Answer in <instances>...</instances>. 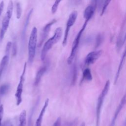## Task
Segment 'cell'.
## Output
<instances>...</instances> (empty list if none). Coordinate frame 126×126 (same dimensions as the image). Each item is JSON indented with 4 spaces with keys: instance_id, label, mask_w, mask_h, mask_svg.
Instances as JSON below:
<instances>
[{
    "instance_id": "cell-10",
    "label": "cell",
    "mask_w": 126,
    "mask_h": 126,
    "mask_svg": "<svg viewBox=\"0 0 126 126\" xmlns=\"http://www.w3.org/2000/svg\"><path fill=\"white\" fill-rule=\"evenodd\" d=\"M95 7V5L92 4L86 8L84 13V17L85 19V22H88L92 18L94 13Z\"/></svg>"
},
{
    "instance_id": "cell-15",
    "label": "cell",
    "mask_w": 126,
    "mask_h": 126,
    "mask_svg": "<svg viewBox=\"0 0 126 126\" xmlns=\"http://www.w3.org/2000/svg\"><path fill=\"white\" fill-rule=\"evenodd\" d=\"M9 56L8 55H5L2 59H1L0 63V80L2 76V73L6 67L7 65L8 61H9Z\"/></svg>"
},
{
    "instance_id": "cell-6",
    "label": "cell",
    "mask_w": 126,
    "mask_h": 126,
    "mask_svg": "<svg viewBox=\"0 0 126 126\" xmlns=\"http://www.w3.org/2000/svg\"><path fill=\"white\" fill-rule=\"evenodd\" d=\"M26 67H27V63H25L24 65L23 72L22 73V74L21 75L19 82L17 86L16 93L15 94V96L16 100V105L17 106L19 105L22 101V95L23 93L24 83L25 81V73L26 70Z\"/></svg>"
},
{
    "instance_id": "cell-8",
    "label": "cell",
    "mask_w": 126,
    "mask_h": 126,
    "mask_svg": "<svg viewBox=\"0 0 126 126\" xmlns=\"http://www.w3.org/2000/svg\"><path fill=\"white\" fill-rule=\"evenodd\" d=\"M102 54V50L94 51L90 52L85 58V64L89 65L94 63L100 58Z\"/></svg>"
},
{
    "instance_id": "cell-4",
    "label": "cell",
    "mask_w": 126,
    "mask_h": 126,
    "mask_svg": "<svg viewBox=\"0 0 126 126\" xmlns=\"http://www.w3.org/2000/svg\"><path fill=\"white\" fill-rule=\"evenodd\" d=\"M13 8V2L12 0H10L7 6L6 12L5 14V15L2 21L1 28L0 32V44L1 42L4 37V34L8 29L9 24V21L12 15Z\"/></svg>"
},
{
    "instance_id": "cell-2",
    "label": "cell",
    "mask_w": 126,
    "mask_h": 126,
    "mask_svg": "<svg viewBox=\"0 0 126 126\" xmlns=\"http://www.w3.org/2000/svg\"><path fill=\"white\" fill-rule=\"evenodd\" d=\"M37 41V30L33 27L31 32L28 43V62L32 64L34 60Z\"/></svg>"
},
{
    "instance_id": "cell-17",
    "label": "cell",
    "mask_w": 126,
    "mask_h": 126,
    "mask_svg": "<svg viewBox=\"0 0 126 126\" xmlns=\"http://www.w3.org/2000/svg\"><path fill=\"white\" fill-rule=\"evenodd\" d=\"M83 79L86 81H90L93 79L91 71L89 68H86L83 73Z\"/></svg>"
},
{
    "instance_id": "cell-12",
    "label": "cell",
    "mask_w": 126,
    "mask_h": 126,
    "mask_svg": "<svg viewBox=\"0 0 126 126\" xmlns=\"http://www.w3.org/2000/svg\"><path fill=\"white\" fill-rule=\"evenodd\" d=\"M56 22V20L54 19L52 21H51L50 22H49V23H48L47 24H46V25L44 27L42 32V34H41V39H40V44L41 45L43 41L45 39V38L47 37L49 31L51 29V27Z\"/></svg>"
},
{
    "instance_id": "cell-26",
    "label": "cell",
    "mask_w": 126,
    "mask_h": 126,
    "mask_svg": "<svg viewBox=\"0 0 126 126\" xmlns=\"http://www.w3.org/2000/svg\"><path fill=\"white\" fill-rule=\"evenodd\" d=\"M4 112V108L3 104L0 105V119H2L3 115Z\"/></svg>"
},
{
    "instance_id": "cell-30",
    "label": "cell",
    "mask_w": 126,
    "mask_h": 126,
    "mask_svg": "<svg viewBox=\"0 0 126 126\" xmlns=\"http://www.w3.org/2000/svg\"><path fill=\"white\" fill-rule=\"evenodd\" d=\"M73 0L74 1H75V2H79V1L81 0Z\"/></svg>"
},
{
    "instance_id": "cell-31",
    "label": "cell",
    "mask_w": 126,
    "mask_h": 126,
    "mask_svg": "<svg viewBox=\"0 0 126 126\" xmlns=\"http://www.w3.org/2000/svg\"><path fill=\"white\" fill-rule=\"evenodd\" d=\"M1 120L2 119H0V126H1Z\"/></svg>"
},
{
    "instance_id": "cell-22",
    "label": "cell",
    "mask_w": 126,
    "mask_h": 126,
    "mask_svg": "<svg viewBox=\"0 0 126 126\" xmlns=\"http://www.w3.org/2000/svg\"><path fill=\"white\" fill-rule=\"evenodd\" d=\"M111 0H105V1H104V5H103V6L102 7V11H101V14L100 15L102 16L103 15V14H104L105 10L106 9L107 7H108L110 2Z\"/></svg>"
},
{
    "instance_id": "cell-25",
    "label": "cell",
    "mask_w": 126,
    "mask_h": 126,
    "mask_svg": "<svg viewBox=\"0 0 126 126\" xmlns=\"http://www.w3.org/2000/svg\"><path fill=\"white\" fill-rule=\"evenodd\" d=\"M102 41V36L101 35L99 34L97 35V37L96 38V47H98Z\"/></svg>"
},
{
    "instance_id": "cell-28",
    "label": "cell",
    "mask_w": 126,
    "mask_h": 126,
    "mask_svg": "<svg viewBox=\"0 0 126 126\" xmlns=\"http://www.w3.org/2000/svg\"><path fill=\"white\" fill-rule=\"evenodd\" d=\"M3 7H4V1L2 0L0 3V17L3 9Z\"/></svg>"
},
{
    "instance_id": "cell-1",
    "label": "cell",
    "mask_w": 126,
    "mask_h": 126,
    "mask_svg": "<svg viewBox=\"0 0 126 126\" xmlns=\"http://www.w3.org/2000/svg\"><path fill=\"white\" fill-rule=\"evenodd\" d=\"M63 34V30L61 28L59 27L56 29L53 36L49 38L44 44L41 53V59L44 61L48 51L52 48V47L56 44L61 38Z\"/></svg>"
},
{
    "instance_id": "cell-23",
    "label": "cell",
    "mask_w": 126,
    "mask_h": 126,
    "mask_svg": "<svg viewBox=\"0 0 126 126\" xmlns=\"http://www.w3.org/2000/svg\"><path fill=\"white\" fill-rule=\"evenodd\" d=\"M12 46V42H8L6 46V49H5V55L9 56L10 53V50L11 49Z\"/></svg>"
},
{
    "instance_id": "cell-29",
    "label": "cell",
    "mask_w": 126,
    "mask_h": 126,
    "mask_svg": "<svg viewBox=\"0 0 126 126\" xmlns=\"http://www.w3.org/2000/svg\"><path fill=\"white\" fill-rule=\"evenodd\" d=\"M80 126H85V123L84 122H83Z\"/></svg>"
},
{
    "instance_id": "cell-13",
    "label": "cell",
    "mask_w": 126,
    "mask_h": 126,
    "mask_svg": "<svg viewBox=\"0 0 126 126\" xmlns=\"http://www.w3.org/2000/svg\"><path fill=\"white\" fill-rule=\"evenodd\" d=\"M46 70H47V66L46 65H44L41 67L39 69V70L37 71L36 74V76L34 79V84L35 86H38L43 75L46 71Z\"/></svg>"
},
{
    "instance_id": "cell-18",
    "label": "cell",
    "mask_w": 126,
    "mask_h": 126,
    "mask_svg": "<svg viewBox=\"0 0 126 126\" xmlns=\"http://www.w3.org/2000/svg\"><path fill=\"white\" fill-rule=\"evenodd\" d=\"M10 86L9 84H4L0 87V97H1L3 95L6 94L9 89Z\"/></svg>"
},
{
    "instance_id": "cell-20",
    "label": "cell",
    "mask_w": 126,
    "mask_h": 126,
    "mask_svg": "<svg viewBox=\"0 0 126 126\" xmlns=\"http://www.w3.org/2000/svg\"><path fill=\"white\" fill-rule=\"evenodd\" d=\"M62 1V0H56L55 2L54 3L52 7V8H51V11H52V13L53 14H54L56 12L57 9H58V6H59V5L60 4V3L61 2V1Z\"/></svg>"
},
{
    "instance_id": "cell-3",
    "label": "cell",
    "mask_w": 126,
    "mask_h": 126,
    "mask_svg": "<svg viewBox=\"0 0 126 126\" xmlns=\"http://www.w3.org/2000/svg\"><path fill=\"white\" fill-rule=\"evenodd\" d=\"M110 86V81L108 80L106 82L104 88L97 98L96 107V126H99V125L102 106L103 105V103L104 102V100L105 98V96L107 95L109 90Z\"/></svg>"
},
{
    "instance_id": "cell-7",
    "label": "cell",
    "mask_w": 126,
    "mask_h": 126,
    "mask_svg": "<svg viewBox=\"0 0 126 126\" xmlns=\"http://www.w3.org/2000/svg\"><path fill=\"white\" fill-rule=\"evenodd\" d=\"M77 15H78V13L76 11H73L69 15L68 19L66 23V28L64 32V37L63 41V46H65L67 43V38H68V35L70 29L75 23L77 17Z\"/></svg>"
},
{
    "instance_id": "cell-32",
    "label": "cell",
    "mask_w": 126,
    "mask_h": 126,
    "mask_svg": "<svg viewBox=\"0 0 126 126\" xmlns=\"http://www.w3.org/2000/svg\"></svg>"
},
{
    "instance_id": "cell-9",
    "label": "cell",
    "mask_w": 126,
    "mask_h": 126,
    "mask_svg": "<svg viewBox=\"0 0 126 126\" xmlns=\"http://www.w3.org/2000/svg\"><path fill=\"white\" fill-rule=\"evenodd\" d=\"M126 94H125L123 97L122 98L121 100V101L118 105V106L117 107L115 112V113H114V116H113V119H112V121L111 122V126H114V125H115V122L118 118V116L119 114V113H120V112L121 111L122 109H123V108L124 107V106H125V104H126Z\"/></svg>"
},
{
    "instance_id": "cell-16",
    "label": "cell",
    "mask_w": 126,
    "mask_h": 126,
    "mask_svg": "<svg viewBox=\"0 0 126 126\" xmlns=\"http://www.w3.org/2000/svg\"><path fill=\"white\" fill-rule=\"evenodd\" d=\"M27 113L25 110H23L20 113L19 118V123L18 126H26L27 123L26 120Z\"/></svg>"
},
{
    "instance_id": "cell-5",
    "label": "cell",
    "mask_w": 126,
    "mask_h": 126,
    "mask_svg": "<svg viewBox=\"0 0 126 126\" xmlns=\"http://www.w3.org/2000/svg\"><path fill=\"white\" fill-rule=\"evenodd\" d=\"M87 23H88V22H85L82 28L81 29L80 31L77 33L75 38L74 39V40L73 42L71 51L70 54L67 59V64L69 65L71 64L73 62V61L74 59V57H75V54H76V53L77 51V50L78 49V47L79 45V42L80 40V38H81L82 34L83 32H84V30L85 29V28L87 25Z\"/></svg>"
},
{
    "instance_id": "cell-24",
    "label": "cell",
    "mask_w": 126,
    "mask_h": 126,
    "mask_svg": "<svg viewBox=\"0 0 126 126\" xmlns=\"http://www.w3.org/2000/svg\"><path fill=\"white\" fill-rule=\"evenodd\" d=\"M61 117H58L56 121L54 122L52 126H61Z\"/></svg>"
},
{
    "instance_id": "cell-27",
    "label": "cell",
    "mask_w": 126,
    "mask_h": 126,
    "mask_svg": "<svg viewBox=\"0 0 126 126\" xmlns=\"http://www.w3.org/2000/svg\"><path fill=\"white\" fill-rule=\"evenodd\" d=\"M17 52V46L15 43H14L12 47V55L13 56H15Z\"/></svg>"
},
{
    "instance_id": "cell-11",
    "label": "cell",
    "mask_w": 126,
    "mask_h": 126,
    "mask_svg": "<svg viewBox=\"0 0 126 126\" xmlns=\"http://www.w3.org/2000/svg\"><path fill=\"white\" fill-rule=\"evenodd\" d=\"M49 100L48 98L46 99V100H45L44 104L40 111V112L39 114V116L36 121L35 122V126H41L42 125V120H43V118L44 115V113L45 112V111L46 110V108H47L48 104H49Z\"/></svg>"
},
{
    "instance_id": "cell-14",
    "label": "cell",
    "mask_w": 126,
    "mask_h": 126,
    "mask_svg": "<svg viewBox=\"0 0 126 126\" xmlns=\"http://www.w3.org/2000/svg\"><path fill=\"white\" fill-rule=\"evenodd\" d=\"M125 58H126V51H124V53H123V54L122 55V58H121L120 63H119L118 69H117V71L116 74V76H115V80H114V84H116V83H117V81L118 80V78H119L120 74V72L121 71V70H122V69L123 68V66L124 65V64L125 63Z\"/></svg>"
},
{
    "instance_id": "cell-19",
    "label": "cell",
    "mask_w": 126,
    "mask_h": 126,
    "mask_svg": "<svg viewBox=\"0 0 126 126\" xmlns=\"http://www.w3.org/2000/svg\"><path fill=\"white\" fill-rule=\"evenodd\" d=\"M77 68L76 64H74L72 68V84L74 85L77 79Z\"/></svg>"
},
{
    "instance_id": "cell-21",
    "label": "cell",
    "mask_w": 126,
    "mask_h": 126,
    "mask_svg": "<svg viewBox=\"0 0 126 126\" xmlns=\"http://www.w3.org/2000/svg\"><path fill=\"white\" fill-rule=\"evenodd\" d=\"M22 14V8L19 2H17L16 4V17L18 19H20Z\"/></svg>"
}]
</instances>
